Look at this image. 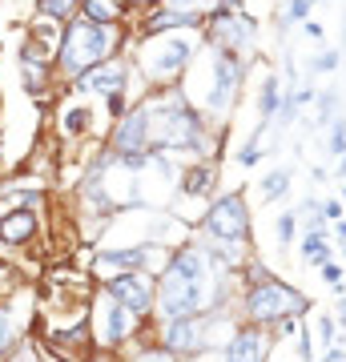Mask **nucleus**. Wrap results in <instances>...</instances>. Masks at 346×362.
Listing matches in <instances>:
<instances>
[{
    "label": "nucleus",
    "instance_id": "f257e3e1",
    "mask_svg": "<svg viewBox=\"0 0 346 362\" xmlns=\"http://www.w3.org/2000/svg\"><path fill=\"white\" fill-rule=\"evenodd\" d=\"M145 117H149V149L161 153V149H202V121L190 113V105L181 97H169L161 105H145Z\"/></svg>",
    "mask_w": 346,
    "mask_h": 362
},
{
    "label": "nucleus",
    "instance_id": "f03ea898",
    "mask_svg": "<svg viewBox=\"0 0 346 362\" xmlns=\"http://www.w3.org/2000/svg\"><path fill=\"white\" fill-rule=\"evenodd\" d=\"M117 45V28L113 25H97V21H85L81 16L77 25L64 33V45H61V69L64 73H89V69L105 65V57L113 52Z\"/></svg>",
    "mask_w": 346,
    "mask_h": 362
},
{
    "label": "nucleus",
    "instance_id": "7ed1b4c3",
    "mask_svg": "<svg viewBox=\"0 0 346 362\" xmlns=\"http://www.w3.org/2000/svg\"><path fill=\"white\" fill-rule=\"evenodd\" d=\"M209 278H181V274L166 270L161 282H157V306L161 322H173V318H197V314L209 306Z\"/></svg>",
    "mask_w": 346,
    "mask_h": 362
},
{
    "label": "nucleus",
    "instance_id": "20e7f679",
    "mask_svg": "<svg viewBox=\"0 0 346 362\" xmlns=\"http://www.w3.org/2000/svg\"><path fill=\"white\" fill-rule=\"evenodd\" d=\"M306 310V298L290 290L286 282H258L250 294L242 298V314L250 318V326H270L282 322V318H294V314Z\"/></svg>",
    "mask_w": 346,
    "mask_h": 362
},
{
    "label": "nucleus",
    "instance_id": "39448f33",
    "mask_svg": "<svg viewBox=\"0 0 346 362\" xmlns=\"http://www.w3.org/2000/svg\"><path fill=\"white\" fill-rule=\"evenodd\" d=\"M202 226L214 242H230V246L233 242H246V238H250V206H246V197L242 194L218 197L214 206L205 209Z\"/></svg>",
    "mask_w": 346,
    "mask_h": 362
},
{
    "label": "nucleus",
    "instance_id": "423d86ee",
    "mask_svg": "<svg viewBox=\"0 0 346 362\" xmlns=\"http://www.w3.org/2000/svg\"><path fill=\"white\" fill-rule=\"evenodd\" d=\"M89 330H93V342H97V346L113 350V346H121V342L137 330V314H129L121 302H113V298L101 290V294L93 298V322H89Z\"/></svg>",
    "mask_w": 346,
    "mask_h": 362
},
{
    "label": "nucleus",
    "instance_id": "0eeeda50",
    "mask_svg": "<svg viewBox=\"0 0 346 362\" xmlns=\"http://www.w3.org/2000/svg\"><path fill=\"white\" fill-rule=\"evenodd\" d=\"M101 290L113 302H121L129 314H154L157 306V282H154V274H117V278H109V282H101Z\"/></svg>",
    "mask_w": 346,
    "mask_h": 362
},
{
    "label": "nucleus",
    "instance_id": "6e6552de",
    "mask_svg": "<svg viewBox=\"0 0 346 362\" xmlns=\"http://www.w3.org/2000/svg\"><path fill=\"white\" fill-rule=\"evenodd\" d=\"M193 57V45L185 37H157L154 45H145L142 69L154 81H173L185 69V61Z\"/></svg>",
    "mask_w": 346,
    "mask_h": 362
},
{
    "label": "nucleus",
    "instance_id": "1a4fd4ad",
    "mask_svg": "<svg viewBox=\"0 0 346 362\" xmlns=\"http://www.w3.org/2000/svg\"><path fill=\"white\" fill-rule=\"evenodd\" d=\"M209 346V318H173L161 322V350H169L173 358H197Z\"/></svg>",
    "mask_w": 346,
    "mask_h": 362
},
{
    "label": "nucleus",
    "instance_id": "9d476101",
    "mask_svg": "<svg viewBox=\"0 0 346 362\" xmlns=\"http://www.w3.org/2000/svg\"><path fill=\"white\" fill-rule=\"evenodd\" d=\"M109 145H113L117 161H133V157L154 153L149 149V117H145V105H137V109H129V113L117 117V129L109 137Z\"/></svg>",
    "mask_w": 346,
    "mask_h": 362
},
{
    "label": "nucleus",
    "instance_id": "9b49d317",
    "mask_svg": "<svg viewBox=\"0 0 346 362\" xmlns=\"http://www.w3.org/2000/svg\"><path fill=\"white\" fill-rule=\"evenodd\" d=\"M242 73H246L242 61H238L230 49L214 52V85H209V97H205V105H209L214 113H226L233 105V97L242 89Z\"/></svg>",
    "mask_w": 346,
    "mask_h": 362
},
{
    "label": "nucleus",
    "instance_id": "f8f14e48",
    "mask_svg": "<svg viewBox=\"0 0 346 362\" xmlns=\"http://www.w3.org/2000/svg\"><path fill=\"white\" fill-rule=\"evenodd\" d=\"M40 221H37V209H25V206H8L0 214V246H28L33 238H37Z\"/></svg>",
    "mask_w": 346,
    "mask_h": 362
},
{
    "label": "nucleus",
    "instance_id": "ddd939ff",
    "mask_svg": "<svg viewBox=\"0 0 346 362\" xmlns=\"http://www.w3.org/2000/svg\"><path fill=\"white\" fill-rule=\"evenodd\" d=\"M221 358L226 362H266V334H262L258 326L233 330L226 350H221Z\"/></svg>",
    "mask_w": 346,
    "mask_h": 362
},
{
    "label": "nucleus",
    "instance_id": "4468645a",
    "mask_svg": "<svg viewBox=\"0 0 346 362\" xmlns=\"http://www.w3.org/2000/svg\"><path fill=\"white\" fill-rule=\"evenodd\" d=\"M77 89L81 93H101V97H117V93L125 89V65H121V61H105V65L81 73Z\"/></svg>",
    "mask_w": 346,
    "mask_h": 362
},
{
    "label": "nucleus",
    "instance_id": "2eb2a0df",
    "mask_svg": "<svg viewBox=\"0 0 346 362\" xmlns=\"http://www.w3.org/2000/svg\"><path fill=\"white\" fill-rule=\"evenodd\" d=\"M89 342H93V330H89L85 318L73 322L69 330H52L49 334V346L57 350V354H64V358H85V354H89Z\"/></svg>",
    "mask_w": 346,
    "mask_h": 362
},
{
    "label": "nucleus",
    "instance_id": "dca6fc26",
    "mask_svg": "<svg viewBox=\"0 0 346 362\" xmlns=\"http://www.w3.org/2000/svg\"><path fill=\"white\" fill-rule=\"evenodd\" d=\"M214 37H218V45L221 49H246V45H250V37H254V21H250V16H226L221 13L218 21H214Z\"/></svg>",
    "mask_w": 346,
    "mask_h": 362
},
{
    "label": "nucleus",
    "instance_id": "f3484780",
    "mask_svg": "<svg viewBox=\"0 0 346 362\" xmlns=\"http://www.w3.org/2000/svg\"><path fill=\"white\" fill-rule=\"evenodd\" d=\"M93 129V113H89V105L85 101H69L61 109V133L64 137H81V133H89Z\"/></svg>",
    "mask_w": 346,
    "mask_h": 362
},
{
    "label": "nucleus",
    "instance_id": "a211bd4d",
    "mask_svg": "<svg viewBox=\"0 0 346 362\" xmlns=\"http://www.w3.org/2000/svg\"><path fill=\"white\" fill-rule=\"evenodd\" d=\"M21 346V318H16L13 306H4L0 302V358L8 354V350Z\"/></svg>",
    "mask_w": 346,
    "mask_h": 362
},
{
    "label": "nucleus",
    "instance_id": "6ab92c4d",
    "mask_svg": "<svg viewBox=\"0 0 346 362\" xmlns=\"http://www.w3.org/2000/svg\"><path fill=\"white\" fill-rule=\"evenodd\" d=\"M214 181H218V173L209 165H193V169H185V177H181V189L190 197H205L209 189H214Z\"/></svg>",
    "mask_w": 346,
    "mask_h": 362
},
{
    "label": "nucleus",
    "instance_id": "aec40b11",
    "mask_svg": "<svg viewBox=\"0 0 346 362\" xmlns=\"http://www.w3.org/2000/svg\"><path fill=\"white\" fill-rule=\"evenodd\" d=\"M282 105V93H278V77H266V85H262V97H258V109H262V125H266L270 117H274V109Z\"/></svg>",
    "mask_w": 346,
    "mask_h": 362
},
{
    "label": "nucleus",
    "instance_id": "412c9836",
    "mask_svg": "<svg viewBox=\"0 0 346 362\" xmlns=\"http://www.w3.org/2000/svg\"><path fill=\"white\" fill-rule=\"evenodd\" d=\"M286 189H290V169H274V173H266V181H262V202H274V197H282Z\"/></svg>",
    "mask_w": 346,
    "mask_h": 362
},
{
    "label": "nucleus",
    "instance_id": "4be33fe9",
    "mask_svg": "<svg viewBox=\"0 0 346 362\" xmlns=\"http://www.w3.org/2000/svg\"><path fill=\"white\" fill-rule=\"evenodd\" d=\"M302 254H306L310 266H326V258H330V250H326V238H322V233H306V242H302Z\"/></svg>",
    "mask_w": 346,
    "mask_h": 362
},
{
    "label": "nucleus",
    "instance_id": "5701e85b",
    "mask_svg": "<svg viewBox=\"0 0 346 362\" xmlns=\"http://www.w3.org/2000/svg\"><path fill=\"white\" fill-rule=\"evenodd\" d=\"M85 21L113 25V21H117V4H109V0H85Z\"/></svg>",
    "mask_w": 346,
    "mask_h": 362
},
{
    "label": "nucleus",
    "instance_id": "b1692460",
    "mask_svg": "<svg viewBox=\"0 0 346 362\" xmlns=\"http://www.w3.org/2000/svg\"><path fill=\"white\" fill-rule=\"evenodd\" d=\"M4 362H45V358H40V350L33 346V342H21L16 350H8V354H4Z\"/></svg>",
    "mask_w": 346,
    "mask_h": 362
},
{
    "label": "nucleus",
    "instance_id": "393cba45",
    "mask_svg": "<svg viewBox=\"0 0 346 362\" xmlns=\"http://www.w3.org/2000/svg\"><path fill=\"white\" fill-rule=\"evenodd\" d=\"M73 8H77V0H40V13L52 16V21L64 16V13H73Z\"/></svg>",
    "mask_w": 346,
    "mask_h": 362
},
{
    "label": "nucleus",
    "instance_id": "a878e982",
    "mask_svg": "<svg viewBox=\"0 0 346 362\" xmlns=\"http://www.w3.org/2000/svg\"><path fill=\"white\" fill-rule=\"evenodd\" d=\"M330 153L334 157L346 153V121H334V129H330Z\"/></svg>",
    "mask_w": 346,
    "mask_h": 362
},
{
    "label": "nucleus",
    "instance_id": "bb28decb",
    "mask_svg": "<svg viewBox=\"0 0 346 362\" xmlns=\"http://www.w3.org/2000/svg\"><path fill=\"white\" fill-rule=\"evenodd\" d=\"M294 214H282V218H278V226H274V233H278V242H290V238H294Z\"/></svg>",
    "mask_w": 346,
    "mask_h": 362
},
{
    "label": "nucleus",
    "instance_id": "cd10ccee",
    "mask_svg": "<svg viewBox=\"0 0 346 362\" xmlns=\"http://www.w3.org/2000/svg\"><path fill=\"white\" fill-rule=\"evenodd\" d=\"M258 157H262V153H258V133H254V141L242 145V153H238V165L250 169V165H258Z\"/></svg>",
    "mask_w": 346,
    "mask_h": 362
},
{
    "label": "nucleus",
    "instance_id": "c85d7f7f",
    "mask_svg": "<svg viewBox=\"0 0 346 362\" xmlns=\"http://www.w3.org/2000/svg\"><path fill=\"white\" fill-rule=\"evenodd\" d=\"M310 8H314V0H290V8H286V16H290V21H302V16L310 13Z\"/></svg>",
    "mask_w": 346,
    "mask_h": 362
},
{
    "label": "nucleus",
    "instance_id": "c756f323",
    "mask_svg": "<svg viewBox=\"0 0 346 362\" xmlns=\"http://www.w3.org/2000/svg\"><path fill=\"white\" fill-rule=\"evenodd\" d=\"M334 69H338V52H322L314 61V73H334Z\"/></svg>",
    "mask_w": 346,
    "mask_h": 362
},
{
    "label": "nucleus",
    "instance_id": "7c9ffc66",
    "mask_svg": "<svg viewBox=\"0 0 346 362\" xmlns=\"http://www.w3.org/2000/svg\"><path fill=\"white\" fill-rule=\"evenodd\" d=\"M318 334L326 338V342L334 338V318H330V314H322V318H318Z\"/></svg>",
    "mask_w": 346,
    "mask_h": 362
},
{
    "label": "nucleus",
    "instance_id": "2f4dec72",
    "mask_svg": "<svg viewBox=\"0 0 346 362\" xmlns=\"http://www.w3.org/2000/svg\"><path fill=\"white\" fill-rule=\"evenodd\" d=\"M298 354H302V358H314V346H310V326H302V350H298Z\"/></svg>",
    "mask_w": 346,
    "mask_h": 362
},
{
    "label": "nucleus",
    "instance_id": "473e14b6",
    "mask_svg": "<svg viewBox=\"0 0 346 362\" xmlns=\"http://www.w3.org/2000/svg\"><path fill=\"white\" fill-rule=\"evenodd\" d=\"M322 278H326V282H342V266H330V262H326V266H322Z\"/></svg>",
    "mask_w": 346,
    "mask_h": 362
},
{
    "label": "nucleus",
    "instance_id": "72a5a7b5",
    "mask_svg": "<svg viewBox=\"0 0 346 362\" xmlns=\"http://www.w3.org/2000/svg\"><path fill=\"white\" fill-rule=\"evenodd\" d=\"M193 4H197V0H169L173 13H193Z\"/></svg>",
    "mask_w": 346,
    "mask_h": 362
},
{
    "label": "nucleus",
    "instance_id": "f704fd0d",
    "mask_svg": "<svg viewBox=\"0 0 346 362\" xmlns=\"http://www.w3.org/2000/svg\"><path fill=\"white\" fill-rule=\"evenodd\" d=\"M306 37L322 40V25H318V21H306Z\"/></svg>",
    "mask_w": 346,
    "mask_h": 362
},
{
    "label": "nucleus",
    "instance_id": "c9c22d12",
    "mask_svg": "<svg viewBox=\"0 0 346 362\" xmlns=\"http://www.w3.org/2000/svg\"><path fill=\"white\" fill-rule=\"evenodd\" d=\"M322 209H326V218H338V214H342V206H338V202H326Z\"/></svg>",
    "mask_w": 346,
    "mask_h": 362
},
{
    "label": "nucleus",
    "instance_id": "e433bc0d",
    "mask_svg": "<svg viewBox=\"0 0 346 362\" xmlns=\"http://www.w3.org/2000/svg\"><path fill=\"white\" fill-rule=\"evenodd\" d=\"M338 358H342V350H326V358L322 362H338Z\"/></svg>",
    "mask_w": 346,
    "mask_h": 362
},
{
    "label": "nucleus",
    "instance_id": "4c0bfd02",
    "mask_svg": "<svg viewBox=\"0 0 346 362\" xmlns=\"http://www.w3.org/2000/svg\"><path fill=\"white\" fill-rule=\"evenodd\" d=\"M338 173H342V177H346V153L338 157Z\"/></svg>",
    "mask_w": 346,
    "mask_h": 362
},
{
    "label": "nucleus",
    "instance_id": "58836bf2",
    "mask_svg": "<svg viewBox=\"0 0 346 362\" xmlns=\"http://www.w3.org/2000/svg\"><path fill=\"white\" fill-rule=\"evenodd\" d=\"M221 4H226V8H238V0H221Z\"/></svg>",
    "mask_w": 346,
    "mask_h": 362
},
{
    "label": "nucleus",
    "instance_id": "ea45409f",
    "mask_svg": "<svg viewBox=\"0 0 346 362\" xmlns=\"http://www.w3.org/2000/svg\"><path fill=\"white\" fill-rule=\"evenodd\" d=\"M190 362H209V358H202V354H197V358H190Z\"/></svg>",
    "mask_w": 346,
    "mask_h": 362
},
{
    "label": "nucleus",
    "instance_id": "a19ab883",
    "mask_svg": "<svg viewBox=\"0 0 346 362\" xmlns=\"http://www.w3.org/2000/svg\"><path fill=\"white\" fill-rule=\"evenodd\" d=\"M0 161H4V141H0Z\"/></svg>",
    "mask_w": 346,
    "mask_h": 362
},
{
    "label": "nucleus",
    "instance_id": "79ce46f5",
    "mask_svg": "<svg viewBox=\"0 0 346 362\" xmlns=\"http://www.w3.org/2000/svg\"><path fill=\"white\" fill-rule=\"evenodd\" d=\"M133 4H149V0H133Z\"/></svg>",
    "mask_w": 346,
    "mask_h": 362
},
{
    "label": "nucleus",
    "instance_id": "37998d69",
    "mask_svg": "<svg viewBox=\"0 0 346 362\" xmlns=\"http://www.w3.org/2000/svg\"><path fill=\"white\" fill-rule=\"evenodd\" d=\"M0 274H4V262H0Z\"/></svg>",
    "mask_w": 346,
    "mask_h": 362
},
{
    "label": "nucleus",
    "instance_id": "c03bdc74",
    "mask_svg": "<svg viewBox=\"0 0 346 362\" xmlns=\"http://www.w3.org/2000/svg\"><path fill=\"white\" fill-rule=\"evenodd\" d=\"M45 362H52V358H45Z\"/></svg>",
    "mask_w": 346,
    "mask_h": 362
}]
</instances>
